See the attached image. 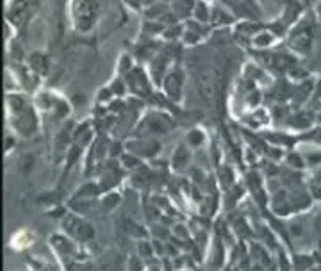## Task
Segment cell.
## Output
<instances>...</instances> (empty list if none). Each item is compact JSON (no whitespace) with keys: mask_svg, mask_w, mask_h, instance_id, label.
<instances>
[{"mask_svg":"<svg viewBox=\"0 0 321 271\" xmlns=\"http://www.w3.org/2000/svg\"><path fill=\"white\" fill-rule=\"evenodd\" d=\"M220 88V72L214 66L202 68L198 73V89L207 104H212L218 96Z\"/></svg>","mask_w":321,"mask_h":271,"instance_id":"obj_1","label":"cell"},{"mask_svg":"<svg viewBox=\"0 0 321 271\" xmlns=\"http://www.w3.org/2000/svg\"><path fill=\"white\" fill-rule=\"evenodd\" d=\"M95 6L91 0H73V20L77 31L88 32L95 23Z\"/></svg>","mask_w":321,"mask_h":271,"instance_id":"obj_2","label":"cell"},{"mask_svg":"<svg viewBox=\"0 0 321 271\" xmlns=\"http://www.w3.org/2000/svg\"><path fill=\"white\" fill-rule=\"evenodd\" d=\"M143 127L146 128V132L164 134L173 128V122L170 120L166 112H152V114L144 118Z\"/></svg>","mask_w":321,"mask_h":271,"instance_id":"obj_3","label":"cell"},{"mask_svg":"<svg viewBox=\"0 0 321 271\" xmlns=\"http://www.w3.org/2000/svg\"><path fill=\"white\" fill-rule=\"evenodd\" d=\"M182 82H184V77H180V70H172L170 73L164 75V79H162V88H164V93H166L168 98H172L173 102H178V100H180V95H182Z\"/></svg>","mask_w":321,"mask_h":271,"instance_id":"obj_4","label":"cell"},{"mask_svg":"<svg viewBox=\"0 0 321 271\" xmlns=\"http://www.w3.org/2000/svg\"><path fill=\"white\" fill-rule=\"evenodd\" d=\"M127 82H128V88L132 91L134 95H146L150 93V82H148V77H146V73L141 70V68H134L130 70L127 75Z\"/></svg>","mask_w":321,"mask_h":271,"instance_id":"obj_5","label":"cell"},{"mask_svg":"<svg viewBox=\"0 0 321 271\" xmlns=\"http://www.w3.org/2000/svg\"><path fill=\"white\" fill-rule=\"evenodd\" d=\"M13 125H15V128H16L22 136H31V134L36 130V118H34L32 112H25V109H22V111L16 114Z\"/></svg>","mask_w":321,"mask_h":271,"instance_id":"obj_6","label":"cell"},{"mask_svg":"<svg viewBox=\"0 0 321 271\" xmlns=\"http://www.w3.org/2000/svg\"><path fill=\"white\" fill-rule=\"evenodd\" d=\"M64 225L70 227V234H72V236H77L79 239L93 238V228H91V225H88L86 222L79 220L75 216H68Z\"/></svg>","mask_w":321,"mask_h":271,"instance_id":"obj_7","label":"cell"},{"mask_svg":"<svg viewBox=\"0 0 321 271\" xmlns=\"http://www.w3.org/2000/svg\"><path fill=\"white\" fill-rule=\"evenodd\" d=\"M29 63H31V66H32V70L36 73L45 75V73L48 72V59H47L45 54L34 52V54H31V57H29Z\"/></svg>","mask_w":321,"mask_h":271,"instance_id":"obj_8","label":"cell"},{"mask_svg":"<svg viewBox=\"0 0 321 271\" xmlns=\"http://www.w3.org/2000/svg\"><path fill=\"white\" fill-rule=\"evenodd\" d=\"M189 160V152L186 146H178L177 150H175V154H173V159H172V166L173 170H182L186 164H188Z\"/></svg>","mask_w":321,"mask_h":271,"instance_id":"obj_9","label":"cell"},{"mask_svg":"<svg viewBox=\"0 0 321 271\" xmlns=\"http://www.w3.org/2000/svg\"><path fill=\"white\" fill-rule=\"evenodd\" d=\"M193 18L196 22L200 23H205L210 20V9L207 7L205 2H194V7H193Z\"/></svg>","mask_w":321,"mask_h":271,"instance_id":"obj_10","label":"cell"},{"mask_svg":"<svg viewBox=\"0 0 321 271\" xmlns=\"http://www.w3.org/2000/svg\"><path fill=\"white\" fill-rule=\"evenodd\" d=\"M159 150L157 141H141L138 146V155L139 157H150Z\"/></svg>","mask_w":321,"mask_h":271,"instance_id":"obj_11","label":"cell"},{"mask_svg":"<svg viewBox=\"0 0 321 271\" xmlns=\"http://www.w3.org/2000/svg\"><path fill=\"white\" fill-rule=\"evenodd\" d=\"M273 39H275V36H273L272 32H268V31H262V32H259L254 38V43L257 45V47H268V45L273 43Z\"/></svg>","mask_w":321,"mask_h":271,"instance_id":"obj_12","label":"cell"},{"mask_svg":"<svg viewBox=\"0 0 321 271\" xmlns=\"http://www.w3.org/2000/svg\"><path fill=\"white\" fill-rule=\"evenodd\" d=\"M205 141V134L200 130V128H194V130H191V132L188 134V143L191 144V146H200V144Z\"/></svg>","mask_w":321,"mask_h":271,"instance_id":"obj_13","label":"cell"},{"mask_svg":"<svg viewBox=\"0 0 321 271\" xmlns=\"http://www.w3.org/2000/svg\"><path fill=\"white\" fill-rule=\"evenodd\" d=\"M214 25H223V23H230L232 18L228 16V13H223L222 9H214V15H210Z\"/></svg>","mask_w":321,"mask_h":271,"instance_id":"obj_14","label":"cell"},{"mask_svg":"<svg viewBox=\"0 0 321 271\" xmlns=\"http://www.w3.org/2000/svg\"><path fill=\"white\" fill-rule=\"evenodd\" d=\"M160 32H164V27H162V23L152 22V20H148V22L144 23V34H148V36H154V34H160Z\"/></svg>","mask_w":321,"mask_h":271,"instance_id":"obj_15","label":"cell"},{"mask_svg":"<svg viewBox=\"0 0 321 271\" xmlns=\"http://www.w3.org/2000/svg\"><path fill=\"white\" fill-rule=\"evenodd\" d=\"M25 7H27V2H25V0H16L15 6L11 7L13 16H22L23 13H25Z\"/></svg>","mask_w":321,"mask_h":271,"instance_id":"obj_16","label":"cell"},{"mask_svg":"<svg viewBox=\"0 0 321 271\" xmlns=\"http://www.w3.org/2000/svg\"><path fill=\"white\" fill-rule=\"evenodd\" d=\"M118 202H120V196H118V194H109V196L104 200V207H105V209H109V207L112 209V207H114Z\"/></svg>","mask_w":321,"mask_h":271,"instance_id":"obj_17","label":"cell"},{"mask_svg":"<svg viewBox=\"0 0 321 271\" xmlns=\"http://www.w3.org/2000/svg\"><path fill=\"white\" fill-rule=\"evenodd\" d=\"M128 6L134 7V9H139L141 7V4H143V0H125Z\"/></svg>","mask_w":321,"mask_h":271,"instance_id":"obj_18","label":"cell"},{"mask_svg":"<svg viewBox=\"0 0 321 271\" xmlns=\"http://www.w3.org/2000/svg\"><path fill=\"white\" fill-rule=\"evenodd\" d=\"M143 2H144V4H146V6L150 7V6H154V4H155V2H157V0H143Z\"/></svg>","mask_w":321,"mask_h":271,"instance_id":"obj_19","label":"cell"},{"mask_svg":"<svg viewBox=\"0 0 321 271\" xmlns=\"http://www.w3.org/2000/svg\"><path fill=\"white\" fill-rule=\"evenodd\" d=\"M318 86H320V88H318V93H316V98H320V96H321V82L318 84Z\"/></svg>","mask_w":321,"mask_h":271,"instance_id":"obj_20","label":"cell"},{"mask_svg":"<svg viewBox=\"0 0 321 271\" xmlns=\"http://www.w3.org/2000/svg\"><path fill=\"white\" fill-rule=\"evenodd\" d=\"M164 2H172V0H164Z\"/></svg>","mask_w":321,"mask_h":271,"instance_id":"obj_21","label":"cell"},{"mask_svg":"<svg viewBox=\"0 0 321 271\" xmlns=\"http://www.w3.org/2000/svg\"><path fill=\"white\" fill-rule=\"evenodd\" d=\"M320 120H321V116H320Z\"/></svg>","mask_w":321,"mask_h":271,"instance_id":"obj_22","label":"cell"}]
</instances>
